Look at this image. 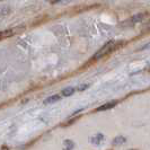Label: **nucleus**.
I'll return each mask as SVG.
<instances>
[{
  "mask_svg": "<svg viewBox=\"0 0 150 150\" xmlns=\"http://www.w3.org/2000/svg\"><path fill=\"white\" fill-rule=\"evenodd\" d=\"M74 93H75V88L74 87H67V88H64V89L61 91V95L62 96H70Z\"/></svg>",
  "mask_w": 150,
  "mask_h": 150,
  "instance_id": "423d86ee",
  "label": "nucleus"
},
{
  "mask_svg": "<svg viewBox=\"0 0 150 150\" xmlns=\"http://www.w3.org/2000/svg\"><path fill=\"white\" fill-rule=\"evenodd\" d=\"M148 69H150V64H149V66H148Z\"/></svg>",
  "mask_w": 150,
  "mask_h": 150,
  "instance_id": "9d476101",
  "label": "nucleus"
},
{
  "mask_svg": "<svg viewBox=\"0 0 150 150\" xmlns=\"http://www.w3.org/2000/svg\"><path fill=\"white\" fill-rule=\"evenodd\" d=\"M142 18H143V15H142V14H139V15H135V16H133L132 18H130V19H129V22H131V23L139 22V21H141Z\"/></svg>",
  "mask_w": 150,
  "mask_h": 150,
  "instance_id": "6e6552de",
  "label": "nucleus"
},
{
  "mask_svg": "<svg viewBox=\"0 0 150 150\" xmlns=\"http://www.w3.org/2000/svg\"><path fill=\"white\" fill-rule=\"evenodd\" d=\"M104 140V134L103 133H97V134L93 135L90 138V142L93 144H100Z\"/></svg>",
  "mask_w": 150,
  "mask_h": 150,
  "instance_id": "7ed1b4c3",
  "label": "nucleus"
},
{
  "mask_svg": "<svg viewBox=\"0 0 150 150\" xmlns=\"http://www.w3.org/2000/svg\"><path fill=\"white\" fill-rule=\"evenodd\" d=\"M119 44V42H114V41H111L108 43H106L100 50H98V52H96L93 57V60H99L100 58H103L105 54H108L111 53L114 50L116 49V45Z\"/></svg>",
  "mask_w": 150,
  "mask_h": 150,
  "instance_id": "f257e3e1",
  "label": "nucleus"
},
{
  "mask_svg": "<svg viewBox=\"0 0 150 150\" xmlns=\"http://www.w3.org/2000/svg\"><path fill=\"white\" fill-rule=\"evenodd\" d=\"M88 86H89V85H87V83H85V85H81V86H79V88H78V90L83 91V90H85L86 88H88Z\"/></svg>",
  "mask_w": 150,
  "mask_h": 150,
  "instance_id": "1a4fd4ad",
  "label": "nucleus"
},
{
  "mask_svg": "<svg viewBox=\"0 0 150 150\" xmlns=\"http://www.w3.org/2000/svg\"><path fill=\"white\" fill-rule=\"evenodd\" d=\"M75 148V143L72 140H66L63 142V146H62V149L63 150H72Z\"/></svg>",
  "mask_w": 150,
  "mask_h": 150,
  "instance_id": "39448f33",
  "label": "nucleus"
},
{
  "mask_svg": "<svg viewBox=\"0 0 150 150\" xmlns=\"http://www.w3.org/2000/svg\"><path fill=\"white\" fill-rule=\"evenodd\" d=\"M61 98L60 95H53V96H50V97H47L46 99H44V103L45 105H47V104H52V103H55V102H58L59 99Z\"/></svg>",
  "mask_w": 150,
  "mask_h": 150,
  "instance_id": "20e7f679",
  "label": "nucleus"
},
{
  "mask_svg": "<svg viewBox=\"0 0 150 150\" xmlns=\"http://www.w3.org/2000/svg\"><path fill=\"white\" fill-rule=\"evenodd\" d=\"M123 142H125V138H123V137H117V138H115L113 140V143L116 144V146H120Z\"/></svg>",
  "mask_w": 150,
  "mask_h": 150,
  "instance_id": "0eeeda50",
  "label": "nucleus"
},
{
  "mask_svg": "<svg viewBox=\"0 0 150 150\" xmlns=\"http://www.w3.org/2000/svg\"><path fill=\"white\" fill-rule=\"evenodd\" d=\"M117 104V102L116 100H111V102H108V103H106V104H103L102 106H99L96 111L98 112H102V111H106V110H111L112 107Z\"/></svg>",
  "mask_w": 150,
  "mask_h": 150,
  "instance_id": "f03ea898",
  "label": "nucleus"
}]
</instances>
